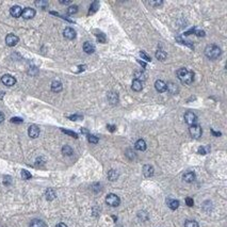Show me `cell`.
I'll return each mask as SVG.
<instances>
[{"mask_svg":"<svg viewBox=\"0 0 227 227\" xmlns=\"http://www.w3.org/2000/svg\"><path fill=\"white\" fill-rule=\"evenodd\" d=\"M177 76H178V79L182 83H186V85H190L194 80V74H193V71L188 70L187 68H180V70H178Z\"/></svg>","mask_w":227,"mask_h":227,"instance_id":"1","label":"cell"},{"mask_svg":"<svg viewBox=\"0 0 227 227\" xmlns=\"http://www.w3.org/2000/svg\"><path fill=\"white\" fill-rule=\"evenodd\" d=\"M205 55L208 59L215 60V59H218L221 56V49L216 45H213V44L208 45L205 48Z\"/></svg>","mask_w":227,"mask_h":227,"instance_id":"2","label":"cell"},{"mask_svg":"<svg viewBox=\"0 0 227 227\" xmlns=\"http://www.w3.org/2000/svg\"><path fill=\"white\" fill-rule=\"evenodd\" d=\"M106 203L108 204L109 206H111V207H117V206H118L119 204H121V200H119V197L116 194H113V193H111V194L107 195Z\"/></svg>","mask_w":227,"mask_h":227,"instance_id":"3","label":"cell"},{"mask_svg":"<svg viewBox=\"0 0 227 227\" xmlns=\"http://www.w3.org/2000/svg\"><path fill=\"white\" fill-rule=\"evenodd\" d=\"M189 131H190V134L194 139H200L201 137V133H203V130H201L200 126H198V125H192V126H190Z\"/></svg>","mask_w":227,"mask_h":227,"instance_id":"4","label":"cell"},{"mask_svg":"<svg viewBox=\"0 0 227 227\" xmlns=\"http://www.w3.org/2000/svg\"><path fill=\"white\" fill-rule=\"evenodd\" d=\"M185 121L187 124L192 126V125H195L196 121H197V116H196L193 112L188 111V112H186V114H185Z\"/></svg>","mask_w":227,"mask_h":227,"instance_id":"5","label":"cell"},{"mask_svg":"<svg viewBox=\"0 0 227 227\" xmlns=\"http://www.w3.org/2000/svg\"><path fill=\"white\" fill-rule=\"evenodd\" d=\"M18 36H16L15 34H13V33H10V34H7V37H6V43H7V46H10V47H13V46H15L18 43Z\"/></svg>","mask_w":227,"mask_h":227,"instance_id":"6","label":"cell"},{"mask_svg":"<svg viewBox=\"0 0 227 227\" xmlns=\"http://www.w3.org/2000/svg\"><path fill=\"white\" fill-rule=\"evenodd\" d=\"M1 82L3 83L4 85L7 86H12L16 83V79H15L13 76L11 75H3L1 77Z\"/></svg>","mask_w":227,"mask_h":227,"instance_id":"7","label":"cell"},{"mask_svg":"<svg viewBox=\"0 0 227 227\" xmlns=\"http://www.w3.org/2000/svg\"><path fill=\"white\" fill-rule=\"evenodd\" d=\"M22 16L25 19H31L35 16V10L31 9V7H26L25 10H22Z\"/></svg>","mask_w":227,"mask_h":227,"instance_id":"8","label":"cell"},{"mask_svg":"<svg viewBox=\"0 0 227 227\" xmlns=\"http://www.w3.org/2000/svg\"><path fill=\"white\" fill-rule=\"evenodd\" d=\"M28 134H29L30 138L32 139H35L40 136V128L36 126V125H31L29 127V130H28Z\"/></svg>","mask_w":227,"mask_h":227,"instance_id":"9","label":"cell"},{"mask_svg":"<svg viewBox=\"0 0 227 227\" xmlns=\"http://www.w3.org/2000/svg\"><path fill=\"white\" fill-rule=\"evenodd\" d=\"M63 35H64V37L67 40H74L76 37V31L73 29V28L67 27V28H65L64 31H63Z\"/></svg>","mask_w":227,"mask_h":227,"instance_id":"10","label":"cell"},{"mask_svg":"<svg viewBox=\"0 0 227 227\" xmlns=\"http://www.w3.org/2000/svg\"><path fill=\"white\" fill-rule=\"evenodd\" d=\"M155 88L159 93H163V92L167 91V83L162 80H157L155 82Z\"/></svg>","mask_w":227,"mask_h":227,"instance_id":"11","label":"cell"},{"mask_svg":"<svg viewBox=\"0 0 227 227\" xmlns=\"http://www.w3.org/2000/svg\"><path fill=\"white\" fill-rule=\"evenodd\" d=\"M10 13L13 17L15 18H17V17L22 16V9L19 6H14L11 7V10H10Z\"/></svg>","mask_w":227,"mask_h":227,"instance_id":"12","label":"cell"},{"mask_svg":"<svg viewBox=\"0 0 227 227\" xmlns=\"http://www.w3.org/2000/svg\"><path fill=\"white\" fill-rule=\"evenodd\" d=\"M143 174H144L145 177H152L154 175V167L148 164L144 165V167H143Z\"/></svg>","mask_w":227,"mask_h":227,"instance_id":"13","label":"cell"},{"mask_svg":"<svg viewBox=\"0 0 227 227\" xmlns=\"http://www.w3.org/2000/svg\"><path fill=\"white\" fill-rule=\"evenodd\" d=\"M167 207L172 209V210H176V209L179 207V201L177 200H173V198H169L167 200Z\"/></svg>","mask_w":227,"mask_h":227,"instance_id":"14","label":"cell"},{"mask_svg":"<svg viewBox=\"0 0 227 227\" xmlns=\"http://www.w3.org/2000/svg\"><path fill=\"white\" fill-rule=\"evenodd\" d=\"M83 50H85L86 53L90 55V53H93L95 51V46L90 42H85V44H83Z\"/></svg>","mask_w":227,"mask_h":227,"instance_id":"15","label":"cell"},{"mask_svg":"<svg viewBox=\"0 0 227 227\" xmlns=\"http://www.w3.org/2000/svg\"><path fill=\"white\" fill-rule=\"evenodd\" d=\"M108 100L111 104H116L118 103V95L117 93H114V92H111V93L108 94Z\"/></svg>","mask_w":227,"mask_h":227,"instance_id":"16","label":"cell"},{"mask_svg":"<svg viewBox=\"0 0 227 227\" xmlns=\"http://www.w3.org/2000/svg\"><path fill=\"white\" fill-rule=\"evenodd\" d=\"M134 147H136V149H138V150L144 152V150L146 149V143H145L144 140L140 139V140H138V141L136 142V145H134Z\"/></svg>","mask_w":227,"mask_h":227,"instance_id":"17","label":"cell"},{"mask_svg":"<svg viewBox=\"0 0 227 227\" xmlns=\"http://www.w3.org/2000/svg\"><path fill=\"white\" fill-rule=\"evenodd\" d=\"M63 89L62 86V83L60 82V81H53L51 83V90L52 92H55V93H59V92H61Z\"/></svg>","mask_w":227,"mask_h":227,"instance_id":"18","label":"cell"},{"mask_svg":"<svg viewBox=\"0 0 227 227\" xmlns=\"http://www.w3.org/2000/svg\"><path fill=\"white\" fill-rule=\"evenodd\" d=\"M195 179V174L193 172H187L186 174H183V180L186 182H193Z\"/></svg>","mask_w":227,"mask_h":227,"instance_id":"19","label":"cell"},{"mask_svg":"<svg viewBox=\"0 0 227 227\" xmlns=\"http://www.w3.org/2000/svg\"><path fill=\"white\" fill-rule=\"evenodd\" d=\"M56 191L53 189L49 188L46 190V200H53L56 198Z\"/></svg>","mask_w":227,"mask_h":227,"instance_id":"20","label":"cell"},{"mask_svg":"<svg viewBox=\"0 0 227 227\" xmlns=\"http://www.w3.org/2000/svg\"><path fill=\"white\" fill-rule=\"evenodd\" d=\"M142 89H143L142 81L136 80V79H134L133 82H132V90L136 91V92H140V91H142Z\"/></svg>","mask_w":227,"mask_h":227,"instance_id":"21","label":"cell"},{"mask_svg":"<svg viewBox=\"0 0 227 227\" xmlns=\"http://www.w3.org/2000/svg\"><path fill=\"white\" fill-rule=\"evenodd\" d=\"M30 227H47V226H46L45 222H43L42 220H39V219H35V220L31 221Z\"/></svg>","mask_w":227,"mask_h":227,"instance_id":"22","label":"cell"},{"mask_svg":"<svg viewBox=\"0 0 227 227\" xmlns=\"http://www.w3.org/2000/svg\"><path fill=\"white\" fill-rule=\"evenodd\" d=\"M167 90L169 91L171 94H176L178 92V88L174 82H170L167 85Z\"/></svg>","mask_w":227,"mask_h":227,"instance_id":"23","label":"cell"},{"mask_svg":"<svg viewBox=\"0 0 227 227\" xmlns=\"http://www.w3.org/2000/svg\"><path fill=\"white\" fill-rule=\"evenodd\" d=\"M74 152L73 148H71L70 146H68V145H64V146L62 147V154L64 155V156H71Z\"/></svg>","mask_w":227,"mask_h":227,"instance_id":"24","label":"cell"},{"mask_svg":"<svg viewBox=\"0 0 227 227\" xmlns=\"http://www.w3.org/2000/svg\"><path fill=\"white\" fill-rule=\"evenodd\" d=\"M117 177H118V173H117L115 170H110V171H109L108 178L111 180V181H114V180H116Z\"/></svg>","mask_w":227,"mask_h":227,"instance_id":"25","label":"cell"},{"mask_svg":"<svg viewBox=\"0 0 227 227\" xmlns=\"http://www.w3.org/2000/svg\"><path fill=\"white\" fill-rule=\"evenodd\" d=\"M98 7H99V2L94 1L90 7V12H89V14H94L98 10Z\"/></svg>","mask_w":227,"mask_h":227,"instance_id":"26","label":"cell"},{"mask_svg":"<svg viewBox=\"0 0 227 227\" xmlns=\"http://www.w3.org/2000/svg\"><path fill=\"white\" fill-rule=\"evenodd\" d=\"M156 58L159 61H164L167 59V53L163 51V50H158L156 52Z\"/></svg>","mask_w":227,"mask_h":227,"instance_id":"27","label":"cell"},{"mask_svg":"<svg viewBox=\"0 0 227 227\" xmlns=\"http://www.w3.org/2000/svg\"><path fill=\"white\" fill-rule=\"evenodd\" d=\"M31 177H32L31 173L28 172L27 170H22V179L28 180V179H30V178H31Z\"/></svg>","mask_w":227,"mask_h":227,"instance_id":"28","label":"cell"},{"mask_svg":"<svg viewBox=\"0 0 227 227\" xmlns=\"http://www.w3.org/2000/svg\"><path fill=\"white\" fill-rule=\"evenodd\" d=\"M209 150H210V147H209V146H201V147L198 148V154L206 155V154H208Z\"/></svg>","mask_w":227,"mask_h":227,"instance_id":"29","label":"cell"},{"mask_svg":"<svg viewBox=\"0 0 227 227\" xmlns=\"http://www.w3.org/2000/svg\"><path fill=\"white\" fill-rule=\"evenodd\" d=\"M185 227H200V226H198L197 222L189 220V221H187L185 223Z\"/></svg>","mask_w":227,"mask_h":227,"instance_id":"30","label":"cell"},{"mask_svg":"<svg viewBox=\"0 0 227 227\" xmlns=\"http://www.w3.org/2000/svg\"><path fill=\"white\" fill-rule=\"evenodd\" d=\"M35 6L40 7L41 9H43V10H45L46 7H48V2L47 1H36L35 2Z\"/></svg>","mask_w":227,"mask_h":227,"instance_id":"31","label":"cell"},{"mask_svg":"<svg viewBox=\"0 0 227 227\" xmlns=\"http://www.w3.org/2000/svg\"><path fill=\"white\" fill-rule=\"evenodd\" d=\"M78 12V7L77 6H71L67 9V13L70 15H73V14H76Z\"/></svg>","mask_w":227,"mask_h":227,"instance_id":"32","label":"cell"},{"mask_svg":"<svg viewBox=\"0 0 227 227\" xmlns=\"http://www.w3.org/2000/svg\"><path fill=\"white\" fill-rule=\"evenodd\" d=\"M134 78H136V80L141 81V79H145V75L142 73V71H136V73H134Z\"/></svg>","mask_w":227,"mask_h":227,"instance_id":"33","label":"cell"},{"mask_svg":"<svg viewBox=\"0 0 227 227\" xmlns=\"http://www.w3.org/2000/svg\"><path fill=\"white\" fill-rule=\"evenodd\" d=\"M88 140L90 143H93V144H96V143H98V138L95 137V136H92V134H89L88 136Z\"/></svg>","mask_w":227,"mask_h":227,"instance_id":"34","label":"cell"},{"mask_svg":"<svg viewBox=\"0 0 227 227\" xmlns=\"http://www.w3.org/2000/svg\"><path fill=\"white\" fill-rule=\"evenodd\" d=\"M62 130L63 132H64V133H66V134H70V137H73V138H75V139H77L78 138V134L76 133V132H74V131H70V130H65V129H61Z\"/></svg>","mask_w":227,"mask_h":227,"instance_id":"35","label":"cell"},{"mask_svg":"<svg viewBox=\"0 0 227 227\" xmlns=\"http://www.w3.org/2000/svg\"><path fill=\"white\" fill-rule=\"evenodd\" d=\"M140 56H141V57H142V59H144L145 61H147V62H150V61H152V58H150L149 56H147L144 51H141V52H140Z\"/></svg>","mask_w":227,"mask_h":227,"instance_id":"36","label":"cell"},{"mask_svg":"<svg viewBox=\"0 0 227 227\" xmlns=\"http://www.w3.org/2000/svg\"><path fill=\"white\" fill-rule=\"evenodd\" d=\"M96 35H97V40L100 43H104V42H106V36H104V33H98V34H96Z\"/></svg>","mask_w":227,"mask_h":227,"instance_id":"37","label":"cell"},{"mask_svg":"<svg viewBox=\"0 0 227 227\" xmlns=\"http://www.w3.org/2000/svg\"><path fill=\"white\" fill-rule=\"evenodd\" d=\"M186 203H187V205L189 207H192V206L194 205V200H193V198H191V197L186 198Z\"/></svg>","mask_w":227,"mask_h":227,"instance_id":"38","label":"cell"},{"mask_svg":"<svg viewBox=\"0 0 227 227\" xmlns=\"http://www.w3.org/2000/svg\"><path fill=\"white\" fill-rule=\"evenodd\" d=\"M192 31L194 32L197 36H204V35H205V32H204L203 30H192Z\"/></svg>","mask_w":227,"mask_h":227,"instance_id":"39","label":"cell"},{"mask_svg":"<svg viewBox=\"0 0 227 227\" xmlns=\"http://www.w3.org/2000/svg\"><path fill=\"white\" fill-rule=\"evenodd\" d=\"M11 122L12 123H22V119L19 117H13V118H11Z\"/></svg>","mask_w":227,"mask_h":227,"instance_id":"40","label":"cell"},{"mask_svg":"<svg viewBox=\"0 0 227 227\" xmlns=\"http://www.w3.org/2000/svg\"><path fill=\"white\" fill-rule=\"evenodd\" d=\"M70 118L71 119V121H78V119H81L82 117H81L80 115H71V116H70Z\"/></svg>","mask_w":227,"mask_h":227,"instance_id":"41","label":"cell"},{"mask_svg":"<svg viewBox=\"0 0 227 227\" xmlns=\"http://www.w3.org/2000/svg\"><path fill=\"white\" fill-rule=\"evenodd\" d=\"M107 128H108V130H109V131H111V132H114V130H115V128H116V127L114 126V125H108V126H107Z\"/></svg>","mask_w":227,"mask_h":227,"instance_id":"42","label":"cell"},{"mask_svg":"<svg viewBox=\"0 0 227 227\" xmlns=\"http://www.w3.org/2000/svg\"><path fill=\"white\" fill-rule=\"evenodd\" d=\"M150 6H161L162 4V1H157V2H154V1H150L149 2Z\"/></svg>","mask_w":227,"mask_h":227,"instance_id":"43","label":"cell"},{"mask_svg":"<svg viewBox=\"0 0 227 227\" xmlns=\"http://www.w3.org/2000/svg\"><path fill=\"white\" fill-rule=\"evenodd\" d=\"M3 119H4L3 113H2V112H0V123H2V122H3Z\"/></svg>","mask_w":227,"mask_h":227,"instance_id":"44","label":"cell"},{"mask_svg":"<svg viewBox=\"0 0 227 227\" xmlns=\"http://www.w3.org/2000/svg\"><path fill=\"white\" fill-rule=\"evenodd\" d=\"M211 132L214 134V136H216V137H219V136H221V132H215L214 130H211Z\"/></svg>","mask_w":227,"mask_h":227,"instance_id":"45","label":"cell"},{"mask_svg":"<svg viewBox=\"0 0 227 227\" xmlns=\"http://www.w3.org/2000/svg\"><path fill=\"white\" fill-rule=\"evenodd\" d=\"M56 227H67V225H65L64 223H59Z\"/></svg>","mask_w":227,"mask_h":227,"instance_id":"46","label":"cell"},{"mask_svg":"<svg viewBox=\"0 0 227 227\" xmlns=\"http://www.w3.org/2000/svg\"><path fill=\"white\" fill-rule=\"evenodd\" d=\"M60 2L62 4H68V3H70V0H66V1H63L62 0V1H60Z\"/></svg>","mask_w":227,"mask_h":227,"instance_id":"47","label":"cell"},{"mask_svg":"<svg viewBox=\"0 0 227 227\" xmlns=\"http://www.w3.org/2000/svg\"><path fill=\"white\" fill-rule=\"evenodd\" d=\"M81 131H82L83 133H88V130L86 129H81Z\"/></svg>","mask_w":227,"mask_h":227,"instance_id":"48","label":"cell"}]
</instances>
